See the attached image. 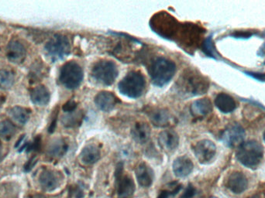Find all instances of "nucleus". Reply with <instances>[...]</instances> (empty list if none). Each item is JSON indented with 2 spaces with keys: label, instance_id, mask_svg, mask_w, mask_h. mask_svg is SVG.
Here are the masks:
<instances>
[{
  "label": "nucleus",
  "instance_id": "9b49d317",
  "mask_svg": "<svg viewBox=\"0 0 265 198\" xmlns=\"http://www.w3.org/2000/svg\"><path fill=\"white\" fill-rule=\"evenodd\" d=\"M226 186L232 193L240 194L247 189V178L242 172H232L226 180Z\"/></svg>",
  "mask_w": 265,
  "mask_h": 198
},
{
  "label": "nucleus",
  "instance_id": "dca6fc26",
  "mask_svg": "<svg viewBox=\"0 0 265 198\" xmlns=\"http://www.w3.org/2000/svg\"><path fill=\"white\" fill-rule=\"evenodd\" d=\"M150 121L154 126L164 128L171 125L172 116L169 112L162 108H156L148 113Z\"/></svg>",
  "mask_w": 265,
  "mask_h": 198
},
{
  "label": "nucleus",
  "instance_id": "20e7f679",
  "mask_svg": "<svg viewBox=\"0 0 265 198\" xmlns=\"http://www.w3.org/2000/svg\"><path fill=\"white\" fill-rule=\"evenodd\" d=\"M119 90L123 96L137 98L144 94L146 82L144 76L139 72H130L119 83Z\"/></svg>",
  "mask_w": 265,
  "mask_h": 198
},
{
  "label": "nucleus",
  "instance_id": "ddd939ff",
  "mask_svg": "<svg viewBox=\"0 0 265 198\" xmlns=\"http://www.w3.org/2000/svg\"><path fill=\"white\" fill-rule=\"evenodd\" d=\"M158 144L165 152H173L179 145V137L173 130H164L158 136Z\"/></svg>",
  "mask_w": 265,
  "mask_h": 198
},
{
  "label": "nucleus",
  "instance_id": "f8f14e48",
  "mask_svg": "<svg viewBox=\"0 0 265 198\" xmlns=\"http://www.w3.org/2000/svg\"><path fill=\"white\" fill-rule=\"evenodd\" d=\"M137 183L141 188H148L154 183V172L146 162L139 164L135 170Z\"/></svg>",
  "mask_w": 265,
  "mask_h": 198
},
{
  "label": "nucleus",
  "instance_id": "f3484780",
  "mask_svg": "<svg viewBox=\"0 0 265 198\" xmlns=\"http://www.w3.org/2000/svg\"><path fill=\"white\" fill-rule=\"evenodd\" d=\"M7 56L13 63H21L26 56V50L18 40H12L7 46Z\"/></svg>",
  "mask_w": 265,
  "mask_h": 198
},
{
  "label": "nucleus",
  "instance_id": "4c0bfd02",
  "mask_svg": "<svg viewBox=\"0 0 265 198\" xmlns=\"http://www.w3.org/2000/svg\"><path fill=\"white\" fill-rule=\"evenodd\" d=\"M262 198L261 196H259V195L255 194L253 195V196H250V198Z\"/></svg>",
  "mask_w": 265,
  "mask_h": 198
},
{
  "label": "nucleus",
  "instance_id": "0eeeda50",
  "mask_svg": "<svg viewBox=\"0 0 265 198\" xmlns=\"http://www.w3.org/2000/svg\"><path fill=\"white\" fill-rule=\"evenodd\" d=\"M45 50L53 62L62 60L70 54V41L64 35H55L45 45Z\"/></svg>",
  "mask_w": 265,
  "mask_h": 198
},
{
  "label": "nucleus",
  "instance_id": "2f4dec72",
  "mask_svg": "<svg viewBox=\"0 0 265 198\" xmlns=\"http://www.w3.org/2000/svg\"><path fill=\"white\" fill-rule=\"evenodd\" d=\"M180 189H181V186H177L172 190H164V192H161V194L157 198H169L172 195L175 194Z\"/></svg>",
  "mask_w": 265,
  "mask_h": 198
},
{
  "label": "nucleus",
  "instance_id": "423d86ee",
  "mask_svg": "<svg viewBox=\"0 0 265 198\" xmlns=\"http://www.w3.org/2000/svg\"><path fill=\"white\" fill-rule=\"evenodd\" d=\"M83 78V70L76 62H68L61 68L59 80L66 88L72 90L77 88L82 84Z\"/></svg>",
  "mask_w": 265,
  "mask_h": 198
},
{
  "label": "nucleus",
  "instance_id": "aec40b11",
  "mask_svg": "<svg viewBox=\"0 0 265 198\" xmlns=\"http://www.w3.org/2000/svg\"><path fill=\"white\" fill-rule=\"evenodd\" d=\"M133 140L139 144H145L151 137V128L144 122L136 123L131 130Z\"/></svg>",
  "mask_w": 265,
  "mask_h": 198
},
{
  "label": "nucleus",
  "instance_id": "39448f33",
  "mask_svg": "<svg viewBox=\"0 0 265 198\" xmlns=\"http://www.w3.org/2000/svg\"><path fill=\"white\" fill-rule=\"evenodd\" d=\"M116 64L110 60H100L93 66L92 77L99 84L110 86L114 83L118 76Z\"/></svg>",
  "mask_w": 265,
  "mask_h": 198
},
{
  "label": "nucleus",
  "instance_id": "cd10ccee",
  "mask_svg": "<svg viewBox=\"0 0 265 198\" xmlns=\"http://www.w3.org/2000/svg\"><path fill=\"white\" fill-rule=\"evenodd\" d=\"M202 52H204L206 56L211 58L218 59V54L216 52V48L214 45L213 41H212V36H208L206 39L204 40L202 45Z\"/></svg>",
  "mask_w": 265,
  "mask_h": 198
},
{
  "label": "nucleus",
  "instance_id": "72a5a7b5",
  "mask_svg": "<svg viewBox=\"0 0 265 198\" xmlns=\"http://www.w3.org/2000/svg\"><path fill=\"white\" fill-rule=\"evenodd\" d=\"M195 189L192 186V185H189V186L187 188V189L185 190V194H184L183 198H192L195 195Z\"/></svg>",
  "mask_w": 265,
  "mask_h": 198
},
{
  "label": "nucleus",
  "instance_id": "7ed1b4c3",
  "mask_svg": "<svg viewBox=\"0 0 265 198\" xmlns=\"http://www.w3.org/2000/svg\"><path fill=\"white\" fill-rule=\"evenodd\" d=\"M175 72L176 66L175 63L164 58H159L154 60L149 69L153 84L157 87H163L168 84L175 76Z\"/></svg>",
  "mask_w": 265,
  "mask_h": 198
},
{
  "label": "nucleus",
  "instance_id": "6ab92c4d",
  "mask_svg": "<svg viewBox=\"0 0 265 198\" xmlns=\"http://www.w3.org/2000/svg\"><path fill=\"white\" fill-rule=\"evenodd\" d=\"M39 183L45 192H53L59 186V179L53 171L45 170L40 175Z\"/></svg>",
  "mask_w": 265,
  "mask_h": 198
},
{
  "label": "nucleus",
  "instance_id": "a211bd4d",
  "mask_svg": "<svg viewBox=\"0 0 265 198\" xmlns=\"http://www.w3.org/2000/svg\"><path fill=\"white\" fill-rule=\"evenodd\" d=\"M80 158L81 161L86 165H93L101 158L100 148L96 144H89L82 150Z\"/></svg>",
  "mask_w": 265,
  "mask_h": 198
},
{
  "label": "nucleus",
  "instance_id": "a878e982",
  "mask_svg": "<svg viewBox=\"0 0 265 198\" xmlns=\"http://www.w3.org/2000/svg\"><path fill=\"white\" fill-rule=\"evenodd\" d=\"M14 74L8 70H0V88L7 90L14 84Z\"/></svg>",
  "mask_w": 265,
  "mask_h": 198
},
{
  "label": "nucleus",
  "instance_id": "6e6552de",
  "mask_svg": "<svg viewBox=\"0 0 265 198\" xmlns=\"http://www.w3.org/2000/svg\"><path fill=\"white\" fill-rule=\"evenodd\" d=\"M115 178L117 198H133L135 192V184L131 176L123 170V164L117 165Z\"/></svg>",
  "mask_w": 265,
  "mask_h": 198
},
{
  "label": "nucleus",
  "instance_id": "f03ea898",
  "mask_svg": "<svg viewBox=\"0 0 265 198\" xmlns=\"http://www.w3.org/2000/svg\"><path fill=\"white\" fill-rule=\"evenodd\" d=\"M263 156V146L255 140H250L240 144L236 154V160L239 164L252 170L257 168Z\"/></svg>",
  "mask_w": 265,
  "mask_h": 198
},
{
  "label": "nucleus",
  "instance_id": "bb28decb",
  "mask_svg": "<svg viewBox=\"0 0 265 198\" xmlns=\"http://www.w3.org/2000/svg\"><path fill=\"white\" fill-rule=\"evenodd\" d=\"M16 132L15 126L10 120H4L0 122V137L10 140Z\"/></svg>",
  "mask_w": 265,
  "mask_h": 198
},
{
  "label": "nucleus",
  "instance_id": "f704fd0d",
  "mask_svg": "<svg viewBox=\"0 0 265 198\" xmlns=\"http://www.w3.org/2000/svg\"><path fill=\"white\" fill-rule=\"evenodd\" d=\"M37 159L35 158H33L32 159L30 160L29 162L26 164V166H24V170L27 171V172H29L30 170L34 168L35 164H37Z\"/></svg>",
  "mask_w": 265,
  "mask_h": 198
},
{
  "label": "nucleus",
  "instance_id": "473e14b6",
  "mask_svg": "<svg viewBox=\"0 0 265 198\" xmlns=\"http://www.w3.org/2000/svg\"><path fill=\"white\" fill-rule=\"evenodd\" d=\"M246 76H250L256 80H260V82H264L265 80V74L256 73V72H245Z\"/></svg>",
  "mask_w": 265,
  "mask_h": 198
},
{
  "label": "nucleus",
  "instance_id": "b1692460",
  "mask_svg": "<svg viewBox=\"0 0 265 198\" xmlns=\"http://www.w3.org/2000/svg\"><path fill=\"white\" fill-rule=\"evenodd\" d=\"M69 150V145L64 138H56L50 144L48 148V155L52 158H61Z\"/></svg>",
  "mask_w": 265,
  "mask_h": 198
},
{
  "label": "nucleus",
  "instance_id": "c9c22d12",
  "mask_svg": "<svg viewBox=\"0 0 265 198\" xmlns=\"http://www.w3.org/2000/svg\"><path fill=\"white\" fill-rule=\"evenodd\" d=\"M259 54H260V56H265V43L263 45V46H261V48L259 49Z\"/></svg>",
  "mask_w": 265,
  "mask_h": 198
},
{
  "label": "nucleus",
  "instance_id": "4be33fe9",
  "mask_svg": "<svg viewBox=\"0 0 265 198\" xmlns=\"http://www.w3.org/2000/svg\"><path fill=\"white\" fill-rule=\"evenodd\" d=\"M212 102L209 98L198 99L191 106V112L195 117H203L212 112Z\"/></svg>",
  "mask_w": 265,
  "mask_h": 198
},
{
  "label": "nucleus",
  "instance_id": "e433bc0d",
  "mask_svg": "<svg viewBox=\"0 0 265 198\" xmlns=\"http://www.w3.org/2000/svg\"><path fill=\"white\" fill-rule=\"evenodd\" d=\"M31 198H47L46 196H44V195L42 194H37L35 195V196H31Z\"/></svg>",
  "mask_w": 265,
  "mask_h": 198
},
{
  "label": "nucleus",
  "instance_id": "7c9ffc66",
  "mask_svg": "<svg viewBox=\"0 0 265 198\" xmlns=\"http://www.w3.org/2000/svg\"><path fill=\"white\" fill-rule=\"evenodd\" d=\"M253 35V32H245V31L239 32V31H238V32H234V34L231 35V36L233 38H238V39H248V38H250Z\"/></svg>",
  "mask_w": 265,
  "mask_h": 198
},
{
  "label": "nucleus",
  "instance_id": "f257e3e1",
  "mask_svg": "<svg viewBox=\"0 0 265 198\" xmlns=\"http://www.w3.org/2000/svg\"><path fill=\"white\" fill-rule=\"evenodd\" d=\"M175 87L182 96L193 97L205 94L209 89V82L200 74L188 70L181 74Z\"/></svg>",
  "mask_w": 265,
  "mask_h": 198
},
{
  "label": "nucleus",
  "instance_id": "412c9836",
  "mask_svg": "<svg viewBox=\"0 0 265 198\" xmlns=\"http://www.w3.org/2000/svg\"><path fill=\"white\" fill-rule=\"evenodd\" d=\"M215 106L216 108L224 114L233 112L236 108L234 99L226 93H219L215 98Z\"/></svg>",
  "mask_w": 265,
  "mask_h": 198
},
{
  "label": "nucleus",
  "instance_id": "a19ab883",
  "mask_svg": "<svg viewBox=\"0 0 265 198\" xmlns=\"http://www.w3.org/2000/svg\"><path fill=\"white\" fill-rule=\"evenodd\" d=\"M216 198V196H211V198Z\"/></svg>",
  "mask_w": 265,
  "mask_h": 198
},
{
  "label": "nucleus",
  "instance_id": "5701e85b",
  "mask_svg": "<svg viewBox=\"0 0 265 198\" xmlns=\"http://www.w3.org/2000/svg\"><path fill=\"white\" fill-rule=\"evenodd\" d=\"M31 99L32 102L36 106H46L50 101L49 90L45 86H38L31 90Z\"/></svg>",
  "mask_w": 265,
  "mask_h": 198
},
{
  "label": "nucleus",
  "instance_id": "1a4fd4ad",
  "mask_svg": "<svg viewBox=\"0 0 265 198\" xmlns=\"http://www.w3.org/2000/svg\"><path fill=\"white\" fill-rule=\"evenodd\" d=\"M194 154L201 164H208L214 159L216 154V146L210 140H203L195 144Z\"/></svg>",
  "mask_w": 265,
  "mask_h": 198
},
{
  "label": "nucleus",
  "instance_id": "393cba45",
  "mask_svg": "<svg viewBox=\"0 0 265 198\" xmlns=\"http://www.w3.org/2000/svg\"><path fill=\"white\" fill-rule=\"evenodd\" d=\"M10 114L17 122L20 123L21 125H25L29 120L30 111L20 106H16L11 110Z\"/></svg>",
  "mask_w": 265,
  "mask_h": 198
},
{
  "label": "nucleus",
  "instance_id": "c756f323",
  "mask_svg": "<svg viewBox=\"0 0 265 198\" xmlns=\"http://www.w3.org/2000/svg\"><path fill=\"white\" fill-rule=\"evenodd\" d=\"M76 108H77V102L74 100H69L64 104L62 110L65 112L71 113L76 111Z\"/></svg>",
  "mask_w": 265,
  "mask_h": 198
},
{
  "label": "nucleus",
  "instance_id": "ea45409f",
  "mask_svg": "<svg viewBox=\"0 0 265 198\" xmlns=\"http://www.w3.org/2000/svg\"><path fill=\"white\" fill-rule=\"evenodd\" d=\"M263 141H264L265 142V131H264V132H263Z\"/></svg>",
  "mask_w": 265,
  "mask_h": 198
},
{
  "label": "nucleus",
  "instance_id": "c85d7f7f",
  "mask_svg": "<svg viewBox=\"0 0 265 198\" xmlns=\"http://www.w3.org/2000/svg\"><path fill=\"white\" fill-rule=\"evenodd\" d=\"M75 112L69 113L68 116L64 117L62 122L65 126L75 127L81 124L82 118H83L82 113H75Z\"/></svg>",
  "mask_w": 265,
  "mask_h": 198
},
{
  "label": "nucleus",
  "instance_id": "2eb2a0df",
  "mask_svg": "<svg viewBox=\"0 0 265 198\" xmlns=\"http://www.w3.org/2000/svg\"><path fill=\"white\" fill-rule=\"evenodd\" d=\"M192 161L188 156H179L173 162L172 170L177 178H185L191 174L193 170Z\"/></svg>",
  "mask_w": 265,
  "mask_h": 198
},
{
  "label": "nucleus",
  "instance_id": "4468645a",
  "mask_svg": "<svg viewBox=\"0 0 265 198\" xmlns=\"http://www.w3.org/2000/svg\"><path fill=\"white\" fill-rule=\"evenodd\" d=\"M118 103V98L110 92H101L95 97V104L105 112L112 111Z\"/></svg>",
  "mask_w": 265,
  "mask_h": 198
},
{
  "label": "nucleus",
  "instance_id": "9d476101",
  "mask_svg": "<svg viewBox=\"0 0 265 198\" xmlns=\"http://www.w3.org/2000/svg\"><path fill=\"white\" fill-rule=\"evenodd\" d=\"M244 138L245 130L243 127L239 124H233L222 132L221 141L229 148H234L243 144Z\"/></svg>",
  "mask_w": 265,
  "mask_h": 198
},
{
  "label": "nucleus",
  "instance_id": "58836bf2",
  "mask_svg": "<svg viewBox=\"0 0 265 198\" xmlns=\"http://www.w3.org/2000/svg\"><path fill=\"white\" fill-rule=\"evenodd\" d=\"M3 154H2V148L0 146V160H2Z\"/></svg>",
  "mask_w": 265,
  "mask_h": 198
}]
</instances>
